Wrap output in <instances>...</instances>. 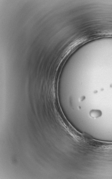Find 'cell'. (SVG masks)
I'll use <instances>...</instances> for the list:
<instances>
[{
  "mask_svg": "<svg viewBox=\"0 0 112 179\" xmlns=\"http://www.w3.org/2000/svg\"><path fill=\"white\" fill-rule=\"evenodd\" d=\"M102 113L98 110H93L90 112V115L93 118H97L102 116Z\"/></svg>",
  "mask_w": 112,
  "mask_h": 179,
  "instance_id": "1",
  "label": "cell"
}]
</instances>
